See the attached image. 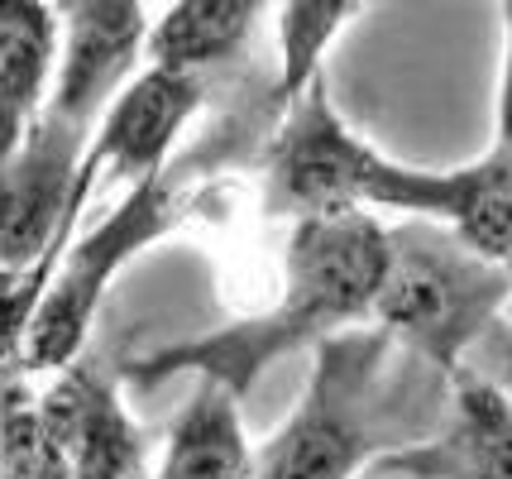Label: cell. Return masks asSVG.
Masks as SVG:
<instances>
[{
  "label": "cell",
  "mask_w": 512,
  "mask_h": 479,
  "mask_svg": "<svg viewBox=\"0 0 512 479\" xmlns=\"http://www.w3.org/2000/svg\"><path fill=\"white\" fill-rule=\"evenodd\" d=\"M383 259H388V240H383V221L374 211L345 206V211L297 216L288 254H283V297L268 312L240 317L192 341L158 345L144 360H130L120 374L134 384H163L178 374H197L245 403L278 360L312 350L331 331L369 321Z\"/></svg>",
  "instance_id": "1"
},
{
  "label": "cell",
  "mask_w": 512,
  "mask_h": 479,
  "mask_svg": "<svg viewBox=\"0 0 512 479\" xmlns=\"http://www.w3.org/2000/svg\"><path fill=\"white\" fill-rule=\"evenodd\" d=\"M393 350L383 326H345L312 345V379L288 422L254 451V479H355L393 441Z\"/></svg>",
  "instance_id": "2"
},
{
  "label": "cell",
  "mask_w": 512,
  "mask_h": 479,
  "mask_svg": "<svg viewBox=\"0 0 512 479\" xmlns=\"http://www.w3.org/2000/svg\"><path fill=\"white\" fill-rule=\"evenodd\" d=\"M379 293L369 302V321L383 326L398 345H412L431 369L455 374L465 350L493 331L498 312L512 302V264L474 254L441 221L407 216L402 226H383Z\"/></svg>",
  "instance_id": "3"
},
{
  "label": "cell",
  "mask_w": 512,
  "mask_h": 479,
  "mask_svg": "<svg viewBox=\"0 0 512 479\" xmlns=\"http://www.w3.org/2000/svg\"><path fill=\"white\" fill-rule=\"evenodd\" d=\"M268 168V211L273 216H316V211H402L426 216L436 211V168H412L379 154L374 144L340 120L326 77H312V87L278 111V130L264 149Z\"/></svg>",
  "instance_id": "4"
},
{
  "label": "cell",
  "mask_w": 512,
  "mask_h": 479,
  "mask_svg": "<svg viewBox=\"0 0 512 479\" xmlns=\"http://www.w3.org/2000/svg\"><path fill=\"white\" fill-rule=\"evenodd\" d=\"M192 173H201L197 159L182 163V168L168 163V168L149 173L144 183H134L125 192V202L115 206L91 235L67 245L63 259L53 264V278H48L34 317H29V331H24L20 345L24 374H58L63 365H72L82 355L91 321H96L101 302L111 293L115 274L130 264L134 254H144L154 240H163L206 197V178L192 183Z\"/></svg>",
  "instance_id": "5"
},
{
  "label": "cell",
  "mask_w": 512,
  "mask_h": 479,
  "mask_svg": "<svg viewBox=\"0 0 512 479\" xmlns=\"http://www.w3.org/2000/svg\"><path fill=\"white\" fill-rule=\"evenodd\" d=\"M87 130L91 125L44 106L20 149L0 163V269L29 274L39 297L82 221L72 187L87 154Z\"/></svg>",
  "instance_id": "6"
},
{
  "label": "cell",
  "mask_w": 512,
  "mask_h": 479,
  "mask_svg": "<svg viewBox=\"0 0 512 479\" xmlns=\"http://www.w3.org/2000/svg\"><path fill=\"white\" fill-rule=\"evenodd\" d=\"M201 96H206L201 77L158 68V63L134 72L101 111L96 135L87 139L82 154V173L96 183V192L111 183L134 187L149 173L168 168V154L178 149L187 120L201 111Z\"/></svg>",
  "instance_id": "7"
},
{
  "label": "cell",
  "mask_w": 512,
  "mask_h": 479,
  "mask_svg": "<svg viewBox=\"0 0 512 479\" xmlns=\"http://www.w3.org/2000/svg\"><path fill=\"white\" fill-rule=\"evenodd\" d=\"M58 20V72L48 111L91 125L139 72L149 20L144 0H48Z\"/></svg>",
  "instance_id": "8"
},
{
  "label": "cell",
  "mask_w": 512,
  "mask_h": 479,
  "mask_svg": "<svg viewBox=\"0 0 512 479\" xmlns=\"http://www.w3.org/2000/svg\"><path fill=\"white\" fill-rule=\"evenodd\" d=\"M48 432L58 436L72 479H149V441L130 417L115 379L91 360H72L39 398Z\"/></svg>",
  "instance_id": "9"
},
{
  "label": "cell",
  "mask_w": 512,
  "mask_h": 479,
  "mask_svg": "<svg viewBox=\"0 0 512 479\" xmlns=\"http://www.w3.org/2000/svg\"><path fill=\"white\" fill-rule=\"evenodd\" d=\"M446 379V427L431 441L393 446L374 460V470L393 479H512V398L465 365Z\"/></svg>",
  "instance_id": "10"
},
{
  "label": "cell",
  "mask_w": 512,
  "mask_h": 479,
  "mask_svg": "<svg viewBox=\"0 0 512 479\" xmlns=\"http://www.w3.org/2000/svg\"><path fill=\"white\" fill-rule=\"evenodd\" d=\"M58 72V20L48 0H0V163L44 115Z\"/></svg>",
  "instance_id": "11"
},
{
  "label": "cell",
  "mask_w": 512,
  "mask_h": 479,
  "mask_svg": "<svg viewBox=\"0 0 512 479\" xmlns=\"http://www.w3.org/2000/svg\"><path fill=\"white\" fill-rule=\"evenodd\" d=\"M154 479H254L240 398L211 379H197V393L182 403L168 427L163 465Z\"/></svg>",
  "instance_id": "12"
},
{
  "label": "cell",
  "mask_w": 512,
  "mask_h": 479,
  "mask_svg": "<svg viewBox=\"0 0 512 479\" xmlns=\"http://www.w3.org/2000/svg\"><path fill=\"white\" fill-rule=\"evenodd\" d=\"M431 221L450 226L474 254L512 264V149L493 144L484 159L446 168Z\"/></svg>",
  "instance_id": "13"
},
{
  "label": "cell",
  "mask_w": 512,
  "mask_h": 479,
  "mask_svg": "<svg viewBox=\"0 0 512 479\" xmlns=\"http://www.w3.org/2000/svg\"><path fill=\"white\" fill-rule=\"evenodd\" d=\"M264 5L268 0H178L149 29L144 58L158 68L187 72V77H206L245 48Z\"/></svg>",
  "instance_id": "14"
},
{
  "label": "cell",
  "mask_w": 512,
  "mask_h": 479,
  "mask_svg": "<svg viewBox=\"0 0 512 479\" xmlns=\"http://www.w3.org/2000/svg\"><path fill=\"white\" fill-rule=\"evenodd\" d=\"M369 5L374 0H283V10H278V82L268 92L278 111L307 92L312 77H321V63L340 39V29L359 20Z\"/></svg>",
  "instance_id": "15"
},
{
  "label": "cell",
  "mask_w": 512,
  "mask_h": 479,
  "mask_svg": "<svg viewBox=\"0 0 512 479\" xmlns=\"http://www.w3.org/2000/svg\"><path fill=\"white\" fill-rule=\"evenodd\" d=\"M0 479H72L58 436L48 432L39 393L20 365L0 369Z\"/></svg>",
  "instance_id": "16"
},
{
  "label": "cell",
  "mask_w": 512,
  "mask_h": 479,
  "mask_svg": "<svg viewBox=\"0 0 512 479\" xmlns=\"http://www.w3.org/2000/svg\"><path fill=\"white\" fill-rule=\"evenodd\" d=\"M503 15H508V58H503V87H498V139H493V144H508L512 149V0H503Z\"/></svg>",
  "instance_id": "17"
},
{
  "label": "cell",
  "mask_w": 512,
  "mask_h": 479,
  "mask_svg": "<svg viewBox=\"0 0 512 479\" xmlns=\"http://www.w3.org/2000/svg\"><path fill=\"white\" fill-rule=\"evenodd\" d=\"M503 379H508V384H498V388L512 398V341H508V355H503Z\"/></svg>",
  "instance_id": "18"
}]
</instances>
